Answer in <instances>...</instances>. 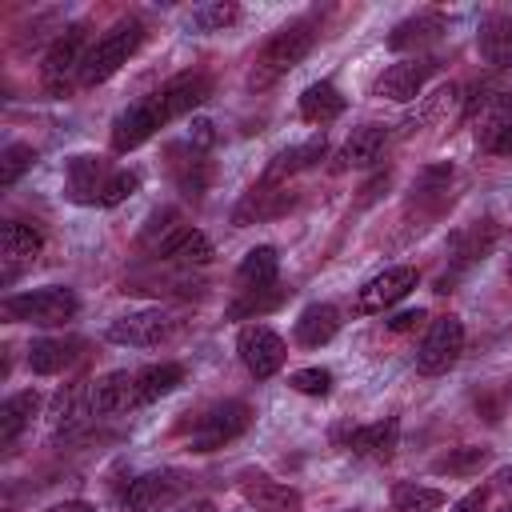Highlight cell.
Here are the masks:
<instances>
[{
    "mask_svg": "<svg viewBox=\"0 0 512 512\" xmlns=\"http://www.w3.org/2000/svg\"><path fill=\"white\" fill-rule=\"evenodd\" d=\"M36 408H40V392H36V388H24V392L8 396V400L0 404V444H12V440L32 424Z\"/></svg>",
    "mask_w": 512,
    "mask_h": 512,
    "instance_id": "obj_32",
    "label": "cell"
},
{
    "mask_svg": "<svg viewBox=\"0 0 512 512\" xmlns=\"http://www.w3.org/2000/svg\"><path fill=\"white\" fill-rule=\"evenodd\" d=\"M412 288H416V268L396 264V268H384V272H376L372 280H364V284L356 288V296H352V308H356L360 316H380V312H388L392 304H400Z\"/></svg>",
    "mask_w": 512,
    "mask_h": 512,
    "instance_id": "obj_9",
    "label": "cell"
},
{
    "mask_svg": "<svg viewBox=\"0 0 512 512\" xmlns=\"http://www.w3.org/2000/svg\"><path fill=\"white\" fill-rule=\"evenodd\" d=\"M168 156V172H172V184L188 196V200H200L212 184V160L204 156V148H196L192 140L184 144H168L164 148Z\"/></svg>",
    "mask_w": 512,
    "mask_h": 512,
    "instance_id": "obj_15",
    "label": "cell"
},
{
    "mask_svg": "<svg viewBox=\"0 0 512 512\" xmlns=\"http://www.w3.org/2000/svg\"><path fill=\"white\" fill-rule=\"evenodd\" d=\"M324 152H328V140H324V136H312V140H304V144H292V148H284V152L272 156V164L264 168V180H268V184H284L288 176H296V172L320 164Z\"/></svg>",
    "mask_w": 512,
    "mask_h": 512,
    "instance_id": "obj_26",
    "label": "cell"
},
{
    "mask_svg": "<svg viewBox=\"0 0 512 512\" xmlns=\"http://www.w3.org/2000/svg\"><path fill=\"white\" fill-rule=\"evenodd\" d=\"M312 44H316L312 20H292V24H284L280 32H272V36L264 40V48L256 52L252 68H248V88H252V92H264V88H272L276 80H284V76L312 52Z\"/></svg>",
    "mask_w": 512,
    "mask_h": 512,
    "instance_id": "obj_1",
    "label": "cell"
},
{
    "mask_svg": "<svg viewBox=\"0 0 512 512\" xmlns=\"http://www.w3.org/2000/svg\"><path fill=\"white\" fill-rule=\"evenodd\" d=\"M432 72H436V60H432V56H408V60H396V64H388V68L376 76L372 96L408 104V100L420 96V88H424V80H428Z\"/></svg>",
    "mask_w": 512,
    "mask_h": 512,
    "instance_id": "obj_13",
    "label": "cell"
},
{
    "mask_svg": "<svg viewBox=\"0 0 512 512\" xmlns=\"http://www.w3.org/2000/svg\"><path fill=\"white\" fill-rule=\"evenodd\" d=\"M136 192H140V176L128 172V168H120V172L108 176V184H104V192H100V204H104V208H116V204H124V200L136 196Z\"/></svg>",
    "mask_w": 512,
    "mask_h": 512,
    "instance_id": "obj_42",
    "label": "cell"
},
{
    "mask_svg": "<svg viewBox=\"0 0 512 512\" xmlns=\"http://www.w3.org/2000/svg\"><path fill=\"white\" fill-rule=\"evenodd\" d=\"M284 296H288V292L276 288V284H272V288H256V292H240V296L228 304V320H252V316L260 320L264 312H276V308L284 304Z\"/></svg>",
    "mask_w": 512,
    "mask_h": 512,
    "instance_id": "obj_37",
    "label": "cell"
},
{
    "mask_svg": "<svg viewBox=\"0 0 512 512\" xmlns=\"http://www.w3.org/2000/svg\"><path fill=\"white\" fill-rule=\"evenodd\" d=\"M444 28H448L444 12H416V16L400 20V24L388 32V48H392V52H420V48L436 44V40L444 36Z\"/></svg>",
    "mask_w": 512,
    "mask_h": 512,
    "instance_id": "obj_24",
    "label": "cell"
},
{
    "mask_svg": "<svg viewBox=\"0 0 512 512\" xmlns=\"http://www.w3.org/2000/svg\"><path fill=\"white\" fill-rule=\"evenodd\" d=\"M476 48L492 68H512V16H484L476 28Z\"/></svg>",
    "mask_w": 512,
    "mask_h": 512,
    "instance_id": "obj_27",
    "label": "cell"
},
{
    "mask_svg": "<svg viewBox=\"0 0 512 512\" xmlns=\"http://www.w3.org/2000/svg\"><path fill=\"white\" fill-rule=\"evenodd\" d=\"M384 148H388V128L384 124H364V128H356L344 144H340V152H336V172H344V168H372L380 156H384Z\"/></svg>",
    "mask_w": 512,
    "mask_h": 512,
    "instance_id": "obj_23",
    "label": "cell"
},
{
    "mask_svg": "<svg viewBox=\"0 0 512 512\" xmlns=\"http://www.w3.org/2000/svg\"><path fill=\"white\" fill-rule=\"evenodd\" d=\"M236 352H240V364L256 380H272L288 360V344L268 324H244L240 336H236Z\"/></svg>",
    "mask_w": 512,
    "mask_h": 512,
    "instance_id": "obj_8",
    "label": "cell"
},
{
    "mask_svg": "<svg viewBox=\"0 0 512 512\" xmlns=\"http://www.w3.org/2000/svg\"><path fill=\"white\" fill-rule=\"evenodd\" d=\"M484 464H488V448L460 444V448H448L440 460H432V472L436 476H476Z\"/></svg>",
    "mask_w": 512,
    "mask_h": 512,
    "instance_id": "obj_36",
    "label": "cell"
},
{
    "mask_svg": "<svg viewBox=\"0 0 512 512\" xmlns=\"http://www.w3.org/2000/svg\"><path fill=\"white\" fill-rule=\"evenodd\" d=\"M332 436H336V444H344L348 452L384 464V460L396 456V444H400V420H396V416H384V420H372V424H348V428H336Z\"/></svg>",
    "mask_w": 512,
    "mask_h": 512,
    "instance_id": "obj_12",
    "label": "cell"
},
{
    "mask_svg": "<svg viewBox=\"0 0 512 512\" xmlns=\"http://www.w3.org/2000/svg\"><path fill=\"white\" fill-rule=\"evenodd\" d=\"M476 136H480V148H484V152H492V156H512V104L488 112V116L480 120Z\"/></svg>",
    "mask_w": 512,
    "mask_h": 512,
    "instance_id": "obj_35",
    "label": "cell"
},
{
    "mask_svg": "<svg viewBox=\"0 0 512 512\" xmlns=\"http://www.w3.org/2000/svg\"><path fill=\"white\" fill-rule=\"evenodd\" d=\"M184 512H216V504H212V500H192Z\"/></svg>",
    "mask_w": 512,
    "mask_h": 512,
    "instance_id": "obj_50",
    "label": "cell"
},
{
    "mask_svg": "<svg viewBox=\"0 0 512 512\" xmlns=\"http://www.w3.org/2000/svg\"><path fill=\"white\" fill-rule=\"evenodd\" d=\"M464 352V324L460 316H440L428 324L420 348H416V372L420 376H440L448 372Z\"/></svg>",
    "mask_w": 512,
    "mask_h": 512,
    "instance_id": "obj_7",
    "label": "cell"
},
{
    "mask_svg": "<svg viewBox=\"0 0 512 512\" xmlns=\"http://www.w3.org/2000/svg\"><path fill=\"white\" fill-rule=\"evenodd\" d=\"M32 164H36V148H32V144H20V140H16V144H8V148L0 152V184H4V188H12V184H16Z\"/></svg>",
    "mask_w": 512,
    "mask_h": 512,
    "instance_id": "obj_40",
    "label": "cell"
},
{
    "mask_svg": "<svg viewBox=\"0 0 512 512\" xmlns=\"http://www.w3.org/2000/svg\"><path fill=\"white\" fill-rule=\"evenodd\" d=\"M160 128H164V116H160V108H156V100H152V92H148V96H140L136 104H128L124 112H116L112 132H108L112 152L124 156V152L140 148L144 140H152Z\"/></svg>",
    "mask_w": 512,
    "mask_h": 512,
    "instance_id": "obj_11",
    "label": "cell"
},
{
    "mask_svg": "<svg viewBox=\"0 0 512 512\" xmlns=\"http://www.w3.org/2000/svg\"><path fill=\"white\" fill-rule=\"evenodd\" d=\"M180 384H184V368L172 364V360H164V364H148V368L136 372V396H140V404H152V400L176 392Z\"/></svg>",
    "mask_w": 512,
    "mask_h": 512,
    "instance_id": "obj_33",
    "label": "cell"
},
{
    "mask_svg": "<svg viewBox=\"0 0 512 512\" xmlns=\"http://www.w3.org/2000/svg\"><path fill=\"white\" fill-rule=\"evenodd\" d=\"M188 140L208 152V148L216 144V124H212V120H192V136H188Z\"/></svg>",
    "mask_w": 512,
    "mask_h": 512,
    "instance_id": "obj_45",
    "label": "cell"
},
{
    "mask_svg": "<svg viewBox=\"0 0 512 512\" xmlns=\"http://www.w3.org/2000/svg\"><path fill=\"white\" fill-rule=\"evenodd\" d=\"M484 504H488V488H472L468 496H460L448 512H484Z\"/></svg>",
    "mask_w": 512,
    "mask_h": 512,
    "instance_id": "obj_46",
    "label": "cell"
},
{
    "mask_svg": "<svg viewBox=\"0 0 512 512\" xmlns=\"http://www.w3.org/2000/svg\"><path fill=\"white\" fill-rule=\"evenodd\" d=\"M240 20V4L236 0H208V4H196L188 24L200 28V32H224Z\"/></svg>",
    "mask_w": 512,
    "mask_h": 512,
    "instance_id": "obj_39",
    "label": "cell"
},
{
    "mask_svg": "<svg viewBox=\"0 0 512 512\" xmlns=\"http://www.w3.org/2000/svg\"><path fill=\"white\" fill-rule=\"evenodd\" d=\"M92 408H96V416H120L128 408H140L136 372L116 368V372H104L100 380H92Z\"/></svg>",
    "mask_w": 512,
    "mask_h": 512,
    "instance_id": "obj_21",
    "label": "cell"
},
{
    "mask_svg": "<svg viewBox=\"0 0 512 512\" xmlns=\"http://www.w3.org/2000/svg\"><path fill=\"white\" fill-rule=\"evenodd\" d=\"M496 512H512V500H508V504H500V508H496Z\"/></svg>",
    "mask_w": 512,
    "mask_h": 512,
    "instance_id": "obj_51",
    "label": "cell"
},
{
    "mask_svg": "<svg viewBox=\"0 0 512 512\" xmlns=\"http://www.w3.org/2000/svg\"><path fill=\"white\" fill-rule=\"evenodd\" d=\"M496 240H500V224H496L492 216H484V220H472V224L456 228V232L448 236V264H452V272H448V276H440L436 292H448V284H452L460 272H468L472 264H480V260L496 248Z\"/></svg>",
    "mask_w": 512,
    "mask_h": 512,
    "instance_id": "obj_6",
    "label": "cell"
},
{
    "mask_svg": "<svg viewBox=\"0 0 512 512\" xmlns=\"http://www.w3.org/2000/svg\"><path fill=\"white\" fill-rule=\"evenodd\" d=\"M48 512H92V504H84V500H64V504H52Z\"/></svg>",
    "mask_w": 512,
    "mask_h": 512,
    "instance_id": "obj_48",
    "label": "cell"
},
{
    "mask_svg": "<svg viewBox=\"0 0 512 512\" xmlns=\"http://www.w3.org/2000/svg\"><path fill=\"white\" fill-rule=\"evenodd\" d=\"M44 248V236L40 228L24 224V220H4L0 228V260H4V284H12L28 264H36Z\"/></svg>",
    "mask_w": 512,
    "mask_h": 512,
    "instance_id": "obj_17",
    "label": "cell"
},
{
    "mask_svg": "<svg viewBox=\"0 0 512 512\" xmlns=\"http://www.w3.org/2000/svg\"><path fill=\"white\" fill-rule=\"evenodd\" d=\"M176 224H180V220H176V212H172V208H156V212L148 216V224H144V232H140V240L156 248V244H160V240H164V236H168V232H172Z\"/></svg>",
    "mask_w": 512,
    "mask_h": 512,
    "instance_id": "obj_43",
    "label": "cell"
},
{
    "mask_svg": "<svg viewBox=\"0 0 512 512\" xmlns=\"http://www.w3.org/2000/svg\"><path fill=\"white\" fill-rule=\"evenodd\" d=\"M4 320L12 324H40V328H56V324H68L76 312H80V300L72 288H60V284H48V288H32V292H16L0 304Z\"/></svg>",
    "mask_w": 512,
    "mask_h": 512,
    "instance_id": "obj_4",
    "label": "cell"
},
{
    "mask_svg": "<svg viewBox=\"0 0 512 512\" xmlns=\"http://www.w3.org/2000/svg\"><path fill=\"white\" fill-rule=\"evenodd\" d=\"M492 488H500V492H512V468H500V472L492 476Z\"/></svg>",
    "mask_w": 512,
    "mask_h": 512,
    "instance_id": "obj_49",
    "label": "cell"
},
{
    "mask_svg": "<svg viewBox=\"0 0 512 512\" xmlns=\"http://www.w3.org/2000/svg\"><path fill=\"white\" fill-rule=\"evenodd\" d=\"M448 184H452V164H436V168H424L420 172V180L412 184V208L416 204H424L428 208V216L432 212H440L452 196H448Z\"/></svg>",
    "mask_w": 512,
    "mask_h": 512,
    "instance_id": "obj_34",
    "label": "cell"
},
{
    "mask_svg": "<svg viewBox=\"0 0 512 512\" xmlns=\"http://www.w3.org/2000/svg\"><path fill=\"white\" fill-rule=\"evenodd\" d=\"M88 416H96V408H92V380H76V384L56 392V400H52V432L56 436L60 432L64 436L80 432L88 424Z\"/></svg>",
    "mask_w": 512,
    "mask_h": 512,
    "instance_id": "obj_22",
    "label": "cell"
},
{
    "mask_svg": "<svg viewBox=\"0 0 512 512\" xmlns=\"http://www.w3.org/2000/svg\"><path fill=\"white\" fill-rule=\"evenodd\" d=\"M444 492L428 484H396L392 488V512H440Z\"/></svg>",
    "mask_w": 512,
    "mask_h": 512,
    "instance_id": "obj_38",
    "label": "cell"
},
{
    "mask_svg": "<svg viewBox=\"0 0 512 512\" xmlns=\"http://www.w3.org/2000/svg\"><path fill=\"white\" fill-rule=\"evenodd\" d=\"M288 388L304 392V396H328L332 392V372L320 368V364H308V368H296L288 376Z\"/></svg>",
    "mask_w": 512,
    "mask_h": 512,
    "instance_id": "obj_41",
    "label": "cell"
},
{
    "mask_svg": "<svg viewBox=\"0 0 512 512\" xmlns=\"http://www.w3.org/2000/svg\"><path fill=\"white\" fill-rule=\"evenodd\" d=\"M208 96H212V80H208L204 72H180V76L164 80V84L152 92V100H156V108H160L164 124H172V120H180V116L196 112Z\"/></svg>",
    "mask_w": 512,
    "mask_h": 512,
    "instance_id": "obj_14",
    "label": "cell"
},
{
    "mask_svg": "<svg viewBox=\"0 0 512 512\" xmlns=\"http://www.w3.org/2000/svg\"><path fill=\"white\" fill-rule=\"evenodd\" d=\"M392 332H412L416 324H424V308H404V312H396V316H388L384 320Z\"/></svg>",
    "mask_w": 512,
    "mask_h": 512,
    "instance_id": "obj_44",
    "label": "cell"
},
{
    "mask_svg": "<svg viewBox=\"0 0 512 512\" xmlns=\"http://www.w3.org/2000/svg\"><path fill=\"white\" fill-rule=\"evenodd\" d=\"M340 332V312L332 304H308L296 316V344L300 348H320Z\"/></svg>",
    "mask_w": 512,
    "mask_h": 512,
    "instance_id": "obj_31",
    "label": "cell"
},
{
    "mask_svg": "<svg viewBox=\"0 0 512 512\" xmlns=\"http://www.w3.org/2000/svg\"><path fill=\"white\" fill-rule=\"evenodd\" d=\"M248 424H252V408L244 400H216L184 424V444L188 452H216L236 436H244Z\"/></svg>",
    "mask_w": 512,
    "mask_h": 512,
    "instance_id": "obj_3",
    "label": "cell"
},
{
    "mask_svg": "<svg viewBox=\"0 0 512 512\" xmlns=\"http://www.w3.org/2000/svg\"><path fill=\"white\" fill-rule=\"evenodd\" d=\"M388 180H392V172H380V176H372V180L360 188V192H364V196H360V204H372V200H376V196L388 188Z\"/></svg>",
    "mask_w": 512,
    "mask_h": 512,
    "instance_id": "obj_47",
    "label": "cell"
},
{
    "mask_svg": "<svg viewBox=\"0 0 512 512\" xmlns=\"http://www.w3.org/2000/svg\"><path fill=\"white\" fill-rule=\"evenodd\" d=\"M144 44V24L140 20H116L92 48H88V56H84V64H80V84L84 88H96V84H104V80H112L132 56H136V48Z\"/></svg>",
    "mask_w": 512,
    "mask_h": 512,
    "instance_id": "obj_2",
    "label": "cell"
},
{
    "mask_svg": "<svg viewBox=\"0 0 512 512\" xmlns=\"http://www.w3.org/2000/svg\"><path fill=\"white\" fill-rule=\"evenodd\" d=\"M348 108V100L340 96V88L332 84V80H316V84H308L304 92H300V116L308 120V124H332L340 112Z\"/></svg>",
    "mask_w": 512,
    "mask_h": 512,
    "instance_id": "obj_30",
    "label": "cell"
},
{
    "mask_svg": "<svg viewBox=\"0 0 512 512\" xmlns=\"http://www.w3.org/2000/svg\"><path fill=\"white\" fill-rule=\"evenodd\" d=\"M276 276H280V256H276L272 244H256V248H248L244 260H240V268H236V284H240V292L272 288Z\"/></svg>",
    "mask_w": 512,
    "mask_h": 512,
    "instance_id": "obj_28",
    "label": "cell"
},
{
    "mask_svg": "<svg viewBox=\"0 0 512 512\" xmlns=\"http://www.w3.org/2000/svg\"><path fill=\"white\" fill-rule=\"evenodd\" d=\"M240 496L256 512H304V500L292 484H280L264 472H244L240 476Z\"/></svg>",
    "mask_w": 512,
    "mask_h": 512,
    "instance_id": "obj_18",
    "label": "cell"
},
{
    "mask_svg": "<svg viewBox=\"0 0 512 512\" xmlns=\"http://www.w3.org/2000/svg\"><path fill=\"white\" fill-rule=\"evenodd\" d=\"M508 276H512V264H508Z\"/></svg>",
    "mask_w": 512,
    "mask_h": 512,
    "instance_id": "obj_52",
    "label": "cell"
},
{
    "mask_svg": "<svg viewBox=\"0 0 512 512\" xmlns=\"http://www.w3.org/2000/svg\"><path fill=\"white\" fill-rule=\"evenodd\" d=\"M88 48H92V44H88V24H84V20L68 24V28L48 44L44 64H40V76H44V88H48L52 96H64V92H68V76H72V72L80 76V64H84Z\"/></svg>",
    "mask_w": 512,
    "mask_h": 512,
    "instance_id": "obj_5",
    "label": "cell"
},
{
    "mask_svg": "<svg viewBox=\"0 0 512 512\" xmlns=\"http://www.w3.org/2000/svg\"><path fill=\"white\" fill-rule=\"evenodd\" d=\"M292 208V196L284 192V184H268L260 180L256 188L244 192V200L236 204L232 212V224L236 228H248V224H260V220H272V216H284Z\"/></svg>",
    "mask_w": 512,
    "mask_h": 512,
    "instance_id": "obj_20",
    "label": "cell"
},
{
    "mask_svg": "<svg viewBox=\"0 0 512 512\" xmlns=\"http://www.w3.org/2000/svg\"><path fill=\"white\" fill-rule=\"evenodd\" d=\"M108 176H104V160L92 152H76L64 164V192L72 204H100Z\"/></svg>",
    "mask_w": 512,
    "mask_h": 512,
    "instance_id": "obj_19",
    "label": "cell"
},
{
    "mask_svg": "<svg viewBox=\"0 0 512 512\" xmlns=\"http://www.w3.org/2000/svg\"><path fill=\"white\" fill-rule=\"evenodd\" d=\"M160 260H176V264H208L212 260V240L192 228V224H176L160 244H156Z\"/></svg>",
    "mask_w": 512,
    "mask_h": 512,
    "instance_id": "obj_25",
    "label": "cell"
},
{
    "mask_svg": "<svg viewBox=\"0 0 512 512\" xmlns=\"http://www.w3.org/2000/svg\"><path fill=\"white\" fill-rule=\"evenodd\" d=\"M168 328H172V320L160 308H132V312L108 320V340L124 344V348H152L168 336Z\"/></svg>",
    "mask_w": 512,
    "mask_h": 512,
    "instance_id": "obj_16",
    "label": "cell"
},
{
    "mask_svg": "<svg viewBox=\"0 0 512 512\" xmlns=\"http://www.w3.org/2000/svg\"><path fill=\"white\" fill-rule=\"evenodd\" d=\"M184 488H188V480H184V472H176V468L144 472V476H136V480L128 484V492H124V512H164V508H172V504L184 496Z\"/></svg>",
    "mask_w": 512,
    "mask_h": 512,
    "instance_id": "obj_10",
    "label": "cell"
},
{
    "mask_svg": "<svg viewBox=\"0 0 512 512\" xmlns=\"http://www.w3.org/2000/svg\"><path fill=\"white\" fill-rule=\"evenodd\" d=\"M80 356V340H60V336H40L28 344V368L36 376H56Z\"/></svg>",
    "mask_w": 512,
    "mask_h": 512,
    "instance_id": "obj_29",
    "label": "cell"
}]
</instances>
